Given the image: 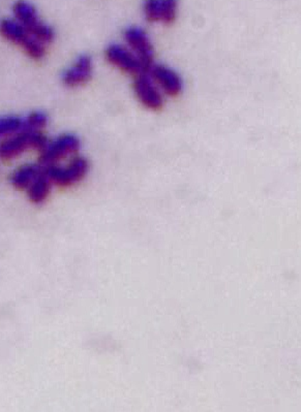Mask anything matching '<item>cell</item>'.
Wrapping results in <instances>:
<instances>
[{"mask_svg":"<svg viewBox=\"0 0 301 412\" xmlns=\"http://www.w3.org/2000/svg\"><path fill=\"white\" fill-rule=\"evenodd\" d=\"M48 143L47 138L41 131L23 130L0 142V160H14L29 149L41 152Z\"/></svg>","mask_w":301,"mask_h":412,"instance_id":"cell-1","label":"cell"},{"mask_svg":"<svg viewBox=\"0 0 301 412\" xmlns=\"http://www.w3.org/2000/svg\"><path fill=\"white\" fill-rule=\"evenodd\" d=\"M0 34L6 40L23 48L32 59L40 61L45 55L43 43L36 40L17 20L0 21Z\"/></svg>","mask_w":301,"mask_h":412,"instance_id":"cell-2","label":"cell"},{"mask_svg":"<svg viewBox=\"0 0 301 412\" xmlns=\"http://www.w3.org/2000/svg\"><path fill=\"white\" fill-rule=\"evenodd\" d=\"M14 14H15L16 20L26 29L29 34L34 36L36 40L45 43H51L54 40V31L45 24L39 18L36 9L24 0H19L14 6Z\"/></svg>","mask_w":301,"mask_h":412,"instance_id":"cell-3","label":"cell"},{"mask_svg":"<svg viewBox=\"0 0 301 412\" xmlns=\"http://www.w3.org/2000/svg\"><path fill=\"white\" fill-rule=\"evenodd\" d=\"M88 172V163L83 158H73L66 167L51 165L43 167V172L51 183L61 187H68L81 181Z\"/></svg>","mask_w":301,"mask_h":412,"instance_id":"cell-4","label":"cell"},{"mask_svg":"<svg viewBox=\"0 0 301 412\" xmlns=\"http://www.w3.org/2000/svg\"><path fill=\"white\" fill-rule=\"evenodd\" d=\"M80 150V141L76 135H59L54 141L49 142L41 151L40 165L42 167L56 165L59 160L75 155Z\"/></svg>","mask_w":301,"mask_h":412,"instance_id":"cell-5","label":"cell"},{"mask_svg":"<svg viewBox=\"0 0 301 412\" xmlns=\"http://www.w3.org/2000/svg\"><path fill=\"white\" fill-rule=\"evenodd\" d=\"M125 38L147 73L153 64V48L146 31L139 27H130L125 32Z\"/></svg>","mask_w":301,"mask_h":412,"instance_id":"cell-6","label":"cell"},{"mask_svg":"<svg viewBox=\"0 0 301 412\" xmlns=\"http://www.w3.org/2000/svg\"><path fill=\"white\" fill-rule=\"evenodd\" d=\"M106 58L119 70L131 75L144 73L141 62L135 54L121 45H111L106 50Z\"/></svg>","mask_w":301,"mask_h":412,"instance_id":"cell-7","label":"cell"},{"mask_svg":"<svg viewBox=\"0 0 301 412\" xmlns=\"http://www.w3.org/2000/svg\"><path fill=\"white\" fill-rule=\"evenodd\" d=\"M177 0H146L143 10L149 22H162L171 24L176 19Z\"/></svg>","mask_w":301,"mask_h":412,"instance_id":"cell-8","label":"cell"},{"mask_svg":"<svg viewBox=\"0 0 301 412\" xmlns=\"http://www.w3.org/2000/svg\"><path fill=\"white\" fill-rule=\"evenodd\" d=\"M134 91L139 101L147 109L153 111H160L163 108V98L160 92L155 88L150 77L147 73L137 75L134 82Z\"/></svg>","mask_w":301,"mask_h":412,"instance_id":"cell-9","label":"cell"},{"mask_svg":"<svg viewBox=\"0 0 301 412\" xmlns=\"http://www.w3.org/2000/svg\"><path fill=\"white\" fill-rule=\"evenodd\" d=\"M147 73H150L168 96H177L183 89L180 77L171 68L160 64H153Z\"/></svg>","mask_w":301,"mask_h":412,"instance_id":"cell-10","label":"cell"},{"mask_svg":"<svg viewBox=\"0 0 301 412\" xmlns=\"http://www.w3.org/2000/svg\"><path fill=\"white\" fill-rule=\"evenodd\" d=\"M93 73V62L91 57L80 56L72 68L64 71L63 81L68 87H77L88 82Z\"/></svg>","mask_w":301,"mask_h":412,"instance_id":"cell-11","label":"cell"},{"mask_svg":"<svg viewBox=\"0 0 301 412\" xmlns=\"http://www.w3.org/2000/svg\"><path fill=\"white\" fill-rule=\"evenodd\" d=\"M43 172L41 165H25L13 172L11 176V183L17 190H27Z\"/></svg>","mask_w":301,"mask_h":412,"instance_id":"cell-12","label":"cell"},{"mask_svg":"<svg viewBox=\"0 0 301 412\" xmlns=\"http://www.w3.org/2000/svg\"><path fill=\"white\" fill-rule=\"evenodd\" d=\"M27 190H29V200L34 204H41L46 201L49 195L51 182L42 172V175L32 182L31 185Z\"/></svg>","mask_w":301,"mask_h":412,"instance_id":"cell-13","label":"cell"},{"mask_svg":"<svg viewBox=\"0 0 301 412\" xmlns=\"http://www.w3.org/2000/svg\"><path fill=\"white\" fill-rule=\"evenodd\" d=\"M23 130H24V119L21 117H0V139H6Z\"/></svg>","mask_w":301,"mask_h":412,"instance_id":"cell-14","label":"cell"},{"mask_svg":"<svg viewBox=\"0 0 301 412\" xmlns=\"http://www.w3.org/2000/svg\"><path fill=\"white\" fill-rule=\"evenodd\" d=\"M48 124V117L45 113H31L26 118H24V130L41 131Z\"/></svg>","mask_w":301,"mask_h":412,"instance_id":"cell-15","label":"cell"}]
</instances>
